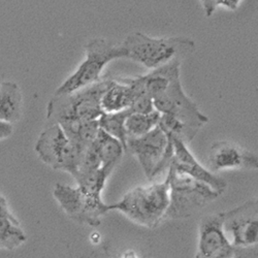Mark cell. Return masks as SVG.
Instances as JSON below:
<instances>
[{
  "mask_svg": "<svg viewBox=\"0 0 258 258\" xmlns=\"http://www.w3.org/2000/svg\"><path fill=\"white\" fill-rule=\"evenodd\" d=\"M131 113L129 110L118 113H102L98 118V125L101 131L117 139L123 146L126 152L127 135L125 131V119Z\"/></svg>",
  "mask_w": 258,
  "mask_h": 258,
  "instance_id": "obj_22",
  "label": "cell"
},
{
  "mask_svg": "<svg viewBox=\"0 0 258 258\" xmlns=\"http://www.w3.org/2000/svg\"><path fill=\"white\" fill-rule=\"evenodd\" d=\"M122 258H140V257L134 250H128L123 254Z\"/></svg>",
  "mask_w": 258,
  "mask_h": 258,
  "instance_id": "obj_27",
  "label": "cell"
},
{
  "mask_svg": "<svg viewBox=\"0 0 258 258\" xmlns=\"http://www.w3.org/2000/svg\"><path fill=\"white\" fill-rule=\"evenodd\" d=\"M68 137L83 151H85L96 139L99 132L98 120L72 122L60 125Z\"/></svg>",
  "mask_w": 258,
  "mask_h": 258,
  "instance_id": "obj_18",
  "label": "cell"
},
{
  "mask_svg": "<svg viewBox=\"0 0 258 258\" xmlns=\"http://www.w3.org/2000/svg\"><path fill=\"white\" fill-rule=\"evenodd\" d=\"M135 98L133 86L124 79L109 80L101 97L102 113H118L131 109Z\"/></svg>",
  "mask_w": 258,
  "mask_h": 258,
  "instance_id": "obj_14",
  "label": "cell"
},
{
  "mask_svg": "<svg viewBox=\"0 0 258 258\" xmlns=\"http://www.w3.org/2000/svg\"><path fill=\"white\" fill-rule=\"evenodd\" d=\"M99 158L101 167L112 174L116 165L120 162L125 150L122 144L112 136L107 135L99 128L95 141L92 143Z\"/></svg>",
  "mask_w": 258,
  "mask_h": 258,
  "instance_id": "obj_16",
  "label": "cell"
},
{
  "mask_svg": "<svg viewBox=\"0 0 258 258\" xmlns=\"http://www.w3.org/2000/svg\"><path fill=\"white\" fill-rule=\"evenodd\" d=\"M39 159L53 169L67 171L75 178L84 151L78 147L59 124H47L35 143Z\"/></svg>",
  "mask_w": 258,
  "mask_h": 258,
  "instance_id": "obj_6",
  "label": "cell"
},
{
  "mask_svg": "<svg viewBox=\"0 0 258 258\" xmlns=\"http://www.w3.org/2000/svg\"><path fill=\"white\" fill-rule=\"evenodd\" d=\"M199 2L207 17H211L217 9L216 0H199Z\"/></svg>",
  "mask_w": 258,
  "mask_h": 258,
  "instance_id": "obj_23",
  "label": "cell"
},
{
  "mask_svg": "<svg viewBox=\"0 0 258 258\" xmlns=\"http://www.w3.org/2000/svg\"><path fill=\"white\" fill-rule=\"evenodd\" d=\"M241 2L242 0H216V5H217V7L221 6L227 10L235 11L239 8Z\"/></svg>",
  "mask_w": 258,
  "mask_h": 258,
  "instance_id": "obj_25",
  "label": "cell"
},
{
  "mask_svg": "<svg viewBox=\"0 0 258 258\" xmlns=\"http://www.w3.org/2000/svg\"><path fill=\"white\" fill-rule=\"evenodd\" d=\"M153 102L158 113L173 115L199 131L209 122L208 116L202 113L197 103L185 93L180 76L171 80L167 88L153 98Z\"/></svg>",
  "mask_w": 258,
  "mask_h": 258,
  "instance_id": "obj_10",
  "label": "cell"
},
{
  "mask_svg": "<svg viewBox=\"0 0 258 258\" xmlns=\"http://www.w3.org/2000/svg\"><path fill=\"white\" fill-rule=\"evenodd\" d=\"M157 126L167 138L180 139L187 145L195 139L200 132L199 129L188 125L179 118L167 114H160Z\"/></svg>",
  "mask_w": 258,
  "mask_h": 258,
  "instance_id": "obj_21",
  "label": "cell"
},
{
  "mask_svg": "<svg viewBox=\"0 0 258 258\" xmlns=\"http://www.w3.org/2000/svg\"><path fill=\"white\" fill-rule=\"evenodd\" d=\"M121 58H125L121 44L104 37L89 40L85 47V59L56 89L55 95L71 94L99 82L107 64Z\"/></svg>",
  "mask_w": 258,
  "mask_h": 258,
  "instance_id": "obj_3",
  "label": "cell"
},
{
  "mask_svg": "<svg viewBox=\"0 0 258 258\" xmlns=\"http://www.w3.org/2000/svg\"><path fill=\"white\" fill-rule=\"evenodd\" d=\"M220 215L224 232L234 249L243 251L257 245V201H249Z\"/></svg>",
  "mask_w": 258,
  "mask_h": 258,
  "instance_id": "obj_9",
  "label": "cell"
},
{
  "mask_svg": "<svg viewBox=\"0 0 258 258\" xmlns=\"http://www.w3.org/2000/svg\"><path fill=\"white\" fill-rule=\"evenodd\" d=\"M13 132H14L13 124L0 120V140L8 139L9 137L12 136Z\"/></svg>",
  "mask_w": 258,
  "mask_h": 258,
  "instance_id": "obj_24",
  "label": "cell"
},
{
  "mask_svg": "<svg viewBox=\"0 0 258 258\" xmlns=\"http://www.w3.org/2000/svg\"><path fill=\"white\" fill-rule=\"evenodd\" d=\"M26 240V234L14 215L0 218V249L15 250Z\"/></svg>",
  "mask_w": 258,
  "mask_h": 258,
  "instance_id": "obj_19",
  "label": "cell"
},
{
  "mask_svg": "<svg viewBox=\"0 0 258 258\" xmlns=\"http://www.w3.org/2000/svg\"><path fill=\"white\" fill-rule=\"evenodd\" d=\"M23 95L17 83H0V120L15 124L22 116Z\"/></svg>",
  "mask_w": 258,
  "mask_h": 258,
  "instance_id": "obj_15",
  "label": "cell"
},
{
  "mask_svg": "<svg viewBox=\"0 0 258 258\" xmlns=\"http://www.w3.org/2000/svg\"><path fill=\"white\" fill-rule=\"evenodd\" d=\"M169 206V181L140 186L129 190L123 198L109 205V212L118 211L138 225L155 228L163 220Z\"/></svg>",
  "mask_w": 258,
  "mask_h": 258,
  "instance_id": "obj_2",
  "label": "cell"
},
{
  "mask_svg": "<svg viewBox=\"0 0 258 258\" xmlns=\"http://www.w3.org/2000/svg\"><path fill=\"white\" fill-rule=\"evenodd\" d=\"M109 80L99 82L71 94L54 95L47 105V124L98 120L102 115L100 97Z\"/></svg>",
  "mask_w": 258,
  "mask_h": 258,
  "instance_id": "obj_4",
  "label": "cell"
},
{
  "mask_svg": "<svg viewBox=\"0 0 258 258\" xmlns=\"http://www.w3.org/2000/svg\"><path fill=\"white\" fill-rule=\"evenodd\" d=\"M121 47L125 58L153 71L191 55L197 49L196 41L184 36L152 37L142 32L129 34Z\"/></svg>",
  "mask_w": 258,
  "mask_h": 258,
  "instance_id": "obj_1",
  "label": "cell"
},
{
  "mask_svg": "<svg viewBox=\"0 0 258 258\" xmlns=\"http://www.w3.org/2000/svg\"><path fill=\"white\" fill-rule=\"evenodd\" d=\"M167 177L169 181V206L165 220L189 217L221 196V193L209 185L180 173L170 165Z\"/></svg>",
  "mask_w": 258,
  "mask_h": 258,
  "instance_id": "obj_5",
  "label": "cell"
},
{
  "mask_svg": "<svg viewBox=\"0 0 258 258\" xmlns=\"http://www.w3.org/2000/svg\"><path fill=\"white\" fill-rule=\"evenodd\" d=\"M126 152L137 157L145 176L152 180L166 167L168 168L174 156L173 139L167 138L156 126L143 137L128 139Z\"/></svg>",
  "mask_w": 258,
  "mask_h": 258,
  "instance_id": "obj_7",
  "label": "cell"
},
{
  "mask_svg": "<svg viewBox=\"0 0 258 258\" xmlns=\"http://www.w3.org/2000/svg\"><path fill=\"white\" fill-rule=\"evenodd\" d=\"M53 197L68 216L80 224L98 226L102 216L109 213V205L86 196L78 186L58 183L54 187Z\"/></svg>",
  "mask_w": 258,
  "mask_h": 258,
  "instance_id": "obj_8",
  "label": "cell"
},
{
  "mask_svg": "<svg viewBox=\"0 0 258 258\" xmlns=\"http://www.w3.org/2000/svg\"><path fill=\"white\" fill-rule=\"evenodd\" d=\"M223 229L220 214L204 217L199 227V242L196 258H215L231 248Z\"/></svg>",
  "mask_w": 258,
  "mask_h": 258,
  "instance_id": "obj_13",
  "label": "cell"
},
{
  "mask_svg": "<svg viewBox=\"0 0 258 258\" xmlns=\"http://www.w3.org/2000/svg\"><path fill=\"white\" fill-rule=\"evenodd\" d=\"M171 139H173L174 145V156L169 165L180 173L209 185L211 188L222 195L227 186L226 181L202 165L195 155L190 152L186 143L177 138Z\"/></svg>",
  "mask_w": 258,
  "mask_h": 258,
  "instance_id": "obj_12",
  "label": "cell"
},
{
  "mask_svg": "<svg viewBox=\"0 0 258 258\" xmlns=\"http://www.w3.org/2000/svg\"><path fill=\"white\" fill-rule=\"evenodd\" d=\"M111 174L102 168H96L89 171L79 173L74 179L77 181V186L91 199L102 201V191L105 187V182Z\"/></svg>",
  "mask_w": 258,
  "mask_h": 258,
  "instance_id": "obj_17",
  "label": "cell"
},
{
  "mask_svg": "<svg viewBox=\"0 0 258 258\" xmlns=\"http://www.w3.org/2000/svg\"><path fill=\"white\" fill-rule=\"evenodd\" d=\"M257 155L230 141H219L211 146L209 169L212 173L229 169H256Z\"/></svg>",
  "mask_w": 258,
  "mask_h": 258,
  "instance_id": "obj_11",
  "label": "cell"
},
{
  "mask_svg": "<svg viewBox=\"0 0 258 258\" xmlns=\"http://www.w3.org/2000/svg\"><path fill=\"white\" fill-rule=\"evenodd\" d=\"M160 113L154 111L150 114L129 113L125 119V131L128 139H136L147 135L158 125Z\"/></svg>",
  "mask_w": 258,
  "mask_h": 258,
  "instance_id": "obj_20",
  "label": "cell"
},
{
  "mask_svg": "<svg viewBox=\"0 0 258 258\" xmlns=\"http://www.w3.org/2000/svg\"><path fill=\"white\" fill-rule=\"evenodd\" d=\"M12 213L9 210L7 200L0 196V218L2 217H7V216H12Z\"/></svg>",
  "mask_w": 258,
  "mask_h": 258,
  "instance_id": "obj_26",
  "label": "cell"
}]
</instances>
